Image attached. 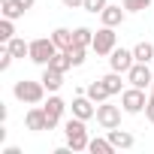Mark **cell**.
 <instances>
[{"label": "cell", "mask_w": 154, "mask_h": 154, "mask_svg": "<svg viewBox=\"0 0 154 154\" xmlns=\"http://www.w3.org/2000/svg\"><path fill=\"white\" fill-rule=\"evenodd\" d=\"M63 136H66V145H69L72 151H88V145H91L85 118H75V115H72V118L63 124Z\"/></svg>", "instance_id": "obj_1"}, {"label": "cell", "mask_w": 154, "mask_h": 154, "mask_svg": "<svg viewBox=\"0 0 154 154\" xmlns=\"http://www.w3.org/2000/svg\"><path fill=\"white\" fill-rule=\"evenodd\" d=\"M12 94H15V100H21V103H27V106H39V103L45 100V85H42V79H39V82L18 79V82L12 85Z\"/></svg>", "instance_id": "obj_2"}, {"label": "cell", "mask_w": 154, "mask_h": 154, "mask_svg": "<svg viewBox=\"0 0 154 154\" xmlns=\"http://www.w3.org/2000/svg\"><path fill=\"white\" fill-rule=\"evenodd\" d=\"M60 48L54 45V39L51 36H39V39H33L30 42V60L33 63H39V66H48L51 63V57L57 54Z\"/></svg>", "instance_id": "obj_3"}, {"label": "cell", "mask_w": 154, "mask_h": 154, "mask_svg": "<svg viewBox=\"0 0 154 154\" xmlns=\"http://www.w3.org/2000/svg\"><path fill=\"white\" fill-rule=\"evenodd\" d=\"M145 103H148V97H145V88H136V85H130L127 91H121V109H124L127 115H139V112H145Z\"/></svg>", "instance_id": "obj_4"}, {"label": "cell", "mask_w": 154, "mask_h": 154, "mask_svg": "<svg viewBox=\"0 0 154 154\" xmlns=\"http://www.w3.org/2000/svg\"><path fill=\"white\" fill-rule=\"evenodd\" d=\"M115 42H118V33H115V27H100V30H94V51L100 54V57H106V54H112V48H115Z\"/></svg>", "instance_id": "obj_5"}, {"label": "cell", "mask_w": 154, "mask_h": 154, "mask_svg": "<svg viewBox=\"0 0 154 154\" xmlns=\"http://www.w3.org/2000/svg\"><path fill=\"white\" fill-rule=\"evenodd\" d=\"M97 124H100L103 130H115V127H121V106L100 103V106H97Z\"/></svg>", "instance_id": "obj_6"}, {"label": "cell", "mask_w": 154, "mask_h": 154, "mask_svg": "<svg viewBox=\"0 0 154 154\" xmlns=\"http://www.w3.org/2000/svg\"><path fill=\"white\" fill-rule=\"evenodd\" d=\"M136 63V57H133V48H112V54H109V66L115 69V72H124L127 75V69Z\"/></svg>", "instance_id": "obj_7"}, {"label": "cell", "mask_w": 154, "mask_h": 154, "mask_svg": "<svg viewBox=\"0 0 154 154\" xmlns=\"http://www.w3.org/2000/svg\"><path fill=\"white\" fill-rule=\"evenodd\" d=\"M127 82H130V85H136V88H151L154 75H151L148 63H139V60H136V63L127 69Z\"/></svg>", "instance_id": "obj_8"}, {"label": "cell", "mask_w": 154, "mask_h": 154, "mask_svg": "<svg viewBox=\"0 0 154 154\" xmlns=\"http://www.w3.org/2000/svg\"><path fill=\"white\" fill-rule=\"evenodd\" d=\"M72 115L75 118H85V121H91L94 115H97V103L88 97V94H79V97H72Z\"/></svg>", "instance_id": "obj_9"}, {"label": "cell", "mask_w": 154, "mask_h": 154, "mask_svg": "<svg viewBox=\"0 0 154 154\" xmlns=\"http://www.w3.org/2000/svg\"><path fill=\"white\" fill-rule=\"evenodd\" d=\"M45 118H48V130H54L57 124H60V115H63V109H66V103L57 97V94H51L48 100H45Z\"/></svg>", "instance_id": "obj_10"}, {"label": "cell", "mask_w": 154, "mask_h": 154, "mask_svg": "<svg viewBox=\"0 0 154 154\" xmlns=\"http://www.w3.org/2000/svg\"><path fill=\"white\" fill-rule=\"evenodd\" d=\"M24 124H27V130H33V133H42V130H48L45 109H42V106H33V109H27V115H24Z\"/></svg>", "instance_id": "obj_11"}, {"label": "cell", "mask_w": 154, "mask_h": 154, "mask_svg": "<svg viewBox=\"0 0 154 154\" xmlns=\"http://www.w3.org/2000/svg\"><path fill=\"white\" fill-rule=\"evenodd\" d=\"M42 85H45V91H60V85H63V72L60 69H54V66H42Z\"/></svg>", "instance_id": "obj_12"}, {"label": "cell", "mask_w": 154, "mask_h": 154, "mask_svg": "<svg viewBox=\"0 0 154 154\" xmlns=\"http://www.w3.org/2000/svg\"><path fill=\"white\" fill-rule=\"evenodd\" d=\"M124 15H127V9L112 6V3L100 12V18H103V24H106V27H118V24H124Z\"/></svg>", "instance_id": "obj_13"}, {"label": "cell", "mask_w": 154, "mask_h": 154, "mask_svg": "<svg viewBox=\"0 0 154 154\" xmlns=\"http://www.w3.org/2000/svg\"><path fill=\"white\" fill-rule=\"evenodd\" d=\"M109 142L115 145V148H121V151H127V148H133L136 145V139H133V133H127V130H109Z\"/></svg>", "instance_id": "obj_14"}, {"label": "cell", "mask_w": 154, "mask_h": 154, "mask_svg": "<svg viewBox=\"0 0 154 154\" xmlns=\"http://www.w3.org/2000/svg\"><path fill=\"white\" fill-rule=\"evenodd\" d=\"M85 94H88V97H91V100H94V103H97V106H100V103H106V100H109V97H112V94H109V88H106V85H103V79H97V82H91V85H88V91H85Z\"/></svg>", "instance_id": "obj_15"}, {"label": "cell", "mask_w": 154, "mask_h": 154, "mask_svg": "<svg viewBox=\"0 0 154 154\" xmlns=\"http://www.w3.org/2000/svg\"><path fill=\"white\" fill-rule=\"evenodd\" d=\"M3 45H6L15 57H21V60H24V57H30V42H24L21 36H12V39H9V42H3Z\"/></svg>", "instance_id": "obj_16"}, {"label": "cell", "mask_w": 154, "mask_h": 154, "mask_svg": "<svg viewBox=\"0 0 154 154\" xmlns=\"http://www.w3.org/2000/svg\"><path fill=\"white\" fill-rule=\"evenodd\" d=\"M51 39H54V45H57L60 51H66V48L72 45V30H66V27H57V30L51 33Z\"/></svg>", "instance_id": "obj_17"}, {"label": "cell", "mask_w": 154, "mask_h": 154, "mask_svg": "<svg viewBox=\"0 0 154 154\" xmlns=\"http://www.w3.org/2000/svg\"><path fill=\"white\" fill-rule=\"evenodd\" d=\"M88 151H91V154H112V151H118V148L109 142V136H106V139H100V136H97V139H91Z\"/></svg>", "instance_id": "obj_18"}, {"label": "cell", "mask_w": 154, "mask_h": 154, "mask_svg": "<svg viewBox=\"0 0 154 154\" xmlns=\"http://www.w3.org/2000/svg\"><path fill=\"white\" fill-rule=\"evenodd\" d=\"M133 57H136L139 63H151V60H154V45H151V42H139V45L133 48Z\"/></svg>", "instance_id": "obj_19"}, {"label": "cell", "mask_w": 154, "mask_h": 154, "mask_svg": "<svg viewBox=\"0 0 154 154\" xmlns=\"http://www.w3.org/2000/svg\"><path fill=\"white\" fill-rule=\"evenodd\" d=\"M72 42L91 48V45H94V30H91V27H75V30H72Z\"/></svg>", "instance_id": "obj_20"}, {"label": "cell", "mask_w": 154, "mask_h": 154, "mask_svg": "<svg viewBox=\"0 0 154 154\" xmlns=\"http://www.w3.org/2000/svg\"><path fill=\"white\" fill-rule=\"evenodd\" d=\"M121 75H124V72H115V69H112L109 75H103V85L109 88V94H121V91H124V82H121Z\"/></svg>", "instance_id": "obj_21"}, {"label": "cell", "mask_w": 154, "mask_h": 154, "mask_svg": "<svg viewBox=\"0 0 154 154\" xmlns=\"http://www.w3.org/2000/svg\"><path fill=\"white\" fill-rule=\"evenodd\" d=\"M24 12H27V9L18 3V0H3V18H12V21H15V18H21Z\"/></svg>", "instance_id": "obj_22"}, {"label": "cell", "mask_w": 154, "mask_h": 154, "mask_svg": "<svg viewBox=\"0 0 154 154\" xmlns=\"http://www.w3.org/2000/svg\"><path fill=\"white\" fill-rule=\"evenodd\" d=\"M66 54H69L72 66H82V63H85V54H88V45H75V42H72V45L66 48Z\"/></svg>", "instance_id": "obj_23"}, {"label": "cell", "mask_w": 154, "mask_h": 154, "mask_svg": "<svg viewBox=\"0 0 154 154\" xmlns=\"http://www.w3.org/2000/svg\"><path fill=\"white\" fill-rule=\"evenodd\" d=\"M48 66H54V69H60V72H66V69L72 66V60H69V54H66V51H57V54L51 57V63H48Z\"/></svg>", "instance_id": "obj_24"}, {"label": "cell", "mask_w": 154, "mask_h": 154, "mask_svg": "<svg viewBox=\"0 0 154 154\" xmlns=\"http://www.w3.org/2000/svg\"><path fill=\"white\" fill-rule=\"evenodd\" d=\"M121 3H124L127 12H145L151 6V0H121Z\"/></svg>", "instance_id": "obj_25"}, {"label": "cell", "mask_w": 154, "mask_h": 154, "mask_svg": "<svg viewBox=\"0 0 154 154\" xmlns=\"http://www.w3.org/2000/svg\"><path fill=\"white\" fill-rule=\"evenodd\" d=\"M106 6H109V0H85V6H82V9L91 12V15H100Z\"/></svg>", "instance_id": "obj_26"}, {"label": "cell", "mask_w": 154, "mask_h": 154, "mask_svg": "<svg viewBox=\"0 0 154 154\" xmlns=\"http://www.w3.org/2000/svg\"><path fill=\"white\" fill-rule=\"evenodd\" d=\"M15 36V27H12V18H3V21H0V39H3V42H9Z\"/></svg>", "instance_id": "obj_27"}, {"label": "cell", "mask_w": 154, "mask_h": 154, "mask_svg": "<svg viewBox=\"0 0 154 154\" xmlns=\"http://www.w3.org/2000/svg\"><path fill=\"white\" fill-rule=\"evenodd\" d=\"M12 60H15V54H12V51L3 45V51H0V72H6V69L12 66Z\"/></svg>", "instance_id": "obj_28"}, {"label": "cell", "mask_w": 154, "mask_h": 154, "mask_svg": "<svg viewBox=\"0 0 154 154\" xmlns=\"http://www.w3.org/2000/svg\"><path fill=\"white\" fill-rule=\"evenodd\" d=\"M145 118L154 124V94H151V97H148V103H145Z\"/></svg>", "instance_id": "obj_29"}, {"label": "cell", "mask_w": 154, "mask_h": 154, "mask_svg": "<svg viewBox=\"0 0 154 154\" xmlns=\"http://www.w3.org/2000/svg\"><path fill=\"white\" fill-rule=\"evenodd\" d=\"M60 3H63L66 9H82V6H85V0H60Z\"/></svg>", "instance_id": "obj_30"}, {"label": "cell", "mask_w": 154, "mask_h": 154, "mask_svg": "<svg viewBox=\"0 0 154 154\" xmlns=\"http://www.w3.org/2000/svg\"><path fill=\"white\" fill-rule=\"evenodd\" d=\"M18 3H21L24 9H33V3H36V0H18Z\"/></svg>", "instance_id": "obj_31"}, {"label": "cell", "mask_w": 154, "mask_h": 154, "mask_svg": "<svg viewBox=\"0 0 154 154\" xmlns=\"http://www.w3.org/2000/svg\"><path fill=\"white\" fill-rule=\"evenodd\" d=\"M151 94H154V82H151Z\"/></svg>", "instance_id": "obj_32"}]
</instances>
